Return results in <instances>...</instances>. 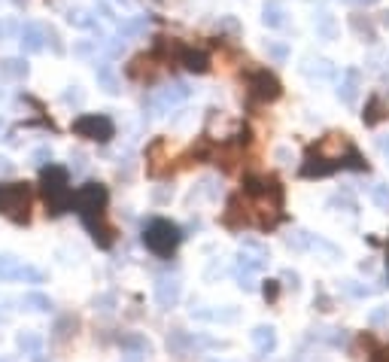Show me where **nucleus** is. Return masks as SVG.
<instances>
[{"instance_id":"17","label":"nucleus","mask_w":389,"mask_h":362,"mask_svg":"<svg viewBox=\"0 0 389 362\" xmlns=\"http://www.w3.org/2000/svg\"><path fill=\"white\" fill-rule=\"evenodd\" d=\"M97 80L107 85V91H119V89H116V76H113V67H110V64H101V67H97Z\"/></svg>"},{"instance_id":"21","label":"nucleus","mask_w":389,"mask_h":362,"mask_svg":"<svg viewBox=\"0 0 389 362\" xmlns=\"http://www.w3.org/2000/svg\"><path fill=\"white\" fill-rule=\"evenodd\" d=\"M314 76H320V80H331L335 76V67H331V61H316V67L310 70Z\"/></svg>"},{"instance_id":"26","label":"nucleus","mask_w":389,"mask_h":362,"mask_svg":"<svg viewBox=\"0 0 389 362\" xmlns=\"http://www.w3.org/2000/svg\"><path fill=\"white\" fill-rule=\"evenodd\" d=\"M22 347H27V350H37V347H40V338H22Z\"/></svg>"},{"instance_id":"31","label":"nucleus","mask_w":389,"mask_h":362,"mask_svg":"<svg viewBox=\"0 0 389 362\" xmlns=\"http://www.w3.org/2000/svg\"><path fill=\"white\" fill-rule=\"evenodd\" d=\"M380 149H384V152L389 155V140H386V137H384V140H380Z\"/></svg>"},{"instance_id":"25","label":"nucleus","mask_w":389,"mask_h":362,"mask_svg":"<svg viewBox=\"0 0 389 362\" xmlns=\"http://www.w3.org/2000/svg\"><path fill=\"white\" fill-rule=\"evenodd\" d=\"M386 319H389V308L374 310V314H371V323H386Z\"/></svg>"},{"instance_id":"8","label":"nucleus","mask_w":389,"mask_h":362,"mask_svg":"<svg viewBox=\"0 0 389 362\" xmlns=\"http://www.w3.org/2000/svg\"><path fill=\"white\" fill-rule=\"evenodd\" d=\"M19 37H22V49H25V52H40V49H43V43H46V27L27 21Z\"/></svg>"},{"instance_id":"33","label":"nucleus","mask_w":389,"mask_h":362,"mask_svg":"<svg viewBox=\"0 0 389 362\" xmlns=\"http://www.w3.org/2000/svg\"><path fill=\"white\" fill-rule=\"evenodd\" d=\"M386 64H389V61H386ZM386 80H389V67H386Z\"/></svg>"},{"instance_id":"14","label":"nucleus","mask_w":389,"mask_h":362,"mask_svg":"<svg viewBox=\"0 0 389 362\" xmlns=\"http://www.w3.org/2000/svg\"><path fill=\"white\" fill-rule=\"evenodd\" d=\"M0 70H3V76H25L27 73V64L25 61H19V58H10V61H3L0 64Z\"/></svg>"},{"instance_id":"7","label":"nucleus","mask_w":389,"mask_h":362,"mask_svg":"<svg viewBox=\"0 0 389 362\" xmlns=\"http://www.w3.org/2000/svg\"><path fill=\"white\" fill-rule=\"evenodd\" d=\"M250 95L256 98V101H274V98L280 95V82L274 80L268 70H259V73L250 76Z\"/></svg>"},{"instance_id":"15","label":"nucleus","mask_w":389,"mask_h":362,"mask_svg":"<svg viewBox=\"0 0 389 362\" xmlns=\"http://www.w3.org/2000/svg\"><path fill=\"white\" fill-rule=\"evenodd\" d=\"M316 31H320L325 40H331L335 37V19H331L329 12H320V16H316Z\"/></svg>"},{"instance_id":"4","label":"nucleus","mask_w":389,"mask_h":362,"mask_svg":"<svg viewBox=\"0 0 389 362\" xmlns=\"http://www.w3.org/2000/svg\"><path fill=\"white\" fill-rule=\"evenodd\" d=\"M143 240L155 256H171L174 247L180 244V229L171 225L167 219H155V223H150V229H146Z\"/></svg>"},{"instance_id":"1","label":"nucleus","mask_w":389,"mask_h":362,"mask_svg":"<svg viewBox=\"0 0 389 362\" xmlns=\"http://www.w3.org/2000/svg\"><path fill=\"white\" fill-rule=\"evenodd\" d=\"M73 204L80 207L82 223L89 225V231L95 234V240L101 238V244H110V240H113L110 238V229L104 225V204H107V192H104V186H97V183L82 186L73 195Z\"/></svg>"},{"instance_id":"13","label":"nucleus","mask_w":389,"mask_h":362,"mask_svg":"<svg viewBox=\"0 0 389 362\" xmlns=\"http://www.w3.org/2000/svg\"><path fill=\"white\" fill-rule=\"evenodd\" d=\"M176 295H180V286H176L174 280H161V286H158V302H161V304H174Z\"/></svg>"},{"instance_id":"9","label":"nucleus","mask_w":389,"mask_h":362,"mask_svg":"<svg viewBox=\"0 0 389 362\" xmlns=\"http://www.w3.org/2000/svg\"><path fill=\"white\" fill-rule=\"evenodd\" d=\"M261 21H265L268 27L286 25V6H283V0H268V3L261 6Z\"/></svg>"},{"instance_id":"11","label":"nucleus","mask_w":389,"mask_h":362,"mask_svg":"<svg viewBox=\"0 0 389 362\" xmlns=\"http://www.w3.org/2000/svg\"><path fill=\"white\" fill-rule=\"evenodd\" d=\"M182 55V64H186V70H192V73H204V70L210 67L207 64V55L204 52H192V49H186V52H180Z\"/></svg>"},{"instance_id":"2","label":"nucleus","mask_w":389,"mask_h":362,"mask_svg":"<svg viewBox=\"0 0 389 362\" xmlns=\"http://www.w3.org/2000/svg\"><path fill=\"white\" fill-rule=\"evenodd\" d=\"M27 210H31V192L25 183H6L0 186V213L16 223H25Z\"/></svg>"},{"instance_id":"30","label":"nucleus","mask_w":389,"mask_h":362,"mask_svg":"<svg viewBox=\"0 0 389 362\" xmlns=\"http://www.w3.org/2000/svg\"><path fill=\"white\" fill-rule=\"evenodd\" d=\"M374 362H389V350H380V353H377V359H374Z\"/></svg>"},{"instance_id":"16","label":"nucleus","mask_w":389,"mask_h":362,"mask_svg":"<svg viewBox=\"0 0 389 362\" xmlns=\"http://www.w3.org/2000/svg\"><path fill=\"white\" fill-rule=\"evenodd\" d=\"M386 113H384V101L380 98H371V104H368V116H365V122L368 125H374V122H380Z\"/></svg>"},{"instance_id":"22","label":"nucleus","mask_w":389,"mask_h":362,"mask_svg":"<svg viewBox=\"0 0 389 362\" xmlns=\"http://www.w3.org/2000/svg\"><path fill=\"white\" fill-rule=\"evenodd\" d=\"M16 271H19L16 259H12V256H3V259H0V274L10 277V274H16Z\"/></svg>"},{"instance_id":"24","label":"nucleus","mask_w":389,"mask_h":362,"mask_svg":"<svg viewBox=\"0 0 389 362\" xmlns=\"http://www.w3.org/2000/svg\"><path fill=\"white\" fill-rule=\"evenodd\" d=\"M268 52H271L277 61H283V58H286V55H289V49L283 46V43H268Z\"/></svg>"},{"instance_id":"6","label":"nucleus","mask_w":389,"mask_h":362,"mask_svg":"<svg viewBox=\"0 0 389 362\" xmlns=\"http://www.w3.org/2000/svg\"><path fill=\"white\" fill-rule=\"evenodd\" d=\"M316 155H320L322 161H341V155H356V149H353L346 134H329V137H322V144L316 146Z\"/></svg>"},{"instance_id":"28","label":"nucleus","mask_w":389,"mask_h":362,"mask_svg":"<svg viewBox=\"0 0 389 362\" xmlns=\"http://www.w3.org/2000/svg\"><path fill=\"white\" fill-rule=\"evenodd\" d=\"M10 31H16V27H12L10 21H0V40H3V37H6V34H10Z\"/></svg>"},{"instance_id":"18","label":"nucleus","mask_w":389,"mask_h":362,"mask_svg":"<svg viewBox=\"0 0 389 362\" xmlns=\"http://www.w3.org/2000/svg\"><path fill=\"white\" fill-rule=\"evenodd\" d=\"M353 27H356V31L359 34H362V37L368 40V43H374V25H371V21H362V16H353Z\"/></svg>"},{"instance_id":"20","label":"nucleus","mask_w":389,"mask_h":362,"mask_svg":"<svg viewBox=\"0 0 389 362\" xmlns=\"http://www.w3.org/2000/svg\"><path fill=\"white\" fill-rule=\"evenodd\" d=\"M256 344H259V350H271L274 347V332L271 329H256Z\"/></svg>"},{"instance_id":"10","label":"nucleus","mask_w":389,"mask_h":362,"mask_svg":"<svg viewBox=\"0 0 389 362\" xmlns=\"http://www.w3.org/2000/svg\"><path fill=\"white\" fill-rule=\"evenodd\" d=\"M338 98H341L346 106L356 104V98H359V70H346L344 73V82H341V89H338Z\"/></svg>"},{"instance_id":"32","label":"nucleus","mask_w":389,"mask_h":362,"mask_svg":"<svg viewBox=\"0 0 389 362\" xmlns=\"http://www.w3.org/2000/svg\"><path fill=\"white\" fill-rule=\"evenodd\" d=\"M384 25L389 27V12H384Z\"/></svg>"},{"instance_id":"27","label":"nucleus","mask_w":389,"mask_h":362,"mask_svg":"<svg viewBox=\"0 0 389 362\" xmlns=\"http://www.w3.org/2000/svg\"><path fill=\"white\" fill-rule=\"evenodd\" d=\"M73 52H76V55H89V52H91V43H76Z\"/></svg>"},{"instance_id":"3","label":"nucleus","mask_w":389,"mask_h":362,"mask_svg":"<svg viewBox=\"0 0 389 362\" xmlns=\"http://www.w3.org/2000/svg\"><path fill=\"white\" fill-rule=\"evenodd\" d=\"M43 192L52 213H61L67 204H73V192L67 186V174L61 168H49L43 174Z\"/></svg>"},{"instance_id":"19","label":"nucleus","mask_w":389,"mask_h":362,"mask_svg":"<svg viewBox=\"0 0 389 362\" xmlns=\"http://www.w3.org/2000/svg\"><path fill=\"white\" fill-rule=\"evenodd\" d=\"M146 27V19H137V21H128V25H122V31H119V40H128L134 34H140Z\"/></svg>"},{"instance_id":"5","label":"nucleus","mask_w":389,"mask_h":362,"mask_svg":"<svg viewBox=\"0 0 389 362\" xmlns=\"http://www.w3.org/2000/svg\"><path fill=\"white\" fill-rule=\"evenodd\" d=\"M73 131L80 137H89V140H110L113 137V122L107 116H82L73 122Z\"/></svg>"},{"instance_id":"12","label":"nucleus","mask_w":389,"mask_h":362,"mask_svg":"<svg viewBox=\"0 0 389 362\" xmlns=\"http://www.w3.org/2000/svg\"><path fill=\"white\" fill-rule=\"evenodd\" d=\"M70 25H76V27H91V31H97V37H101V27L95 25V19L89 16L86 10H70Z\"/></svg>"},{"instance_id":"34","label":"nucleus","mask_w":389,"mask_h":362,"mask_svg":"<svg viewBox=\"0 0 389 362\" xmlns=\"http://www.w3.org/2000/svg\"><path fill=\"white\" fill-rule=\"evenodd\" d=\"M119 3H128V0H119Z\"/></svg>"},{"instance_id":"23","label":"nucleus","mask_w":389,"mask_h":362,"mask_svg":"<svg viewBox=\"0 0 389 362\" xmlns=\"http://www.w3.org/2000/svg\"><path fill=\"white\" fill-rule=\"evenodd\" d=\"M371 195H374V201H377L380 207H389V186H377Z\"/></svg>"},{"instance_id":"29","label":"nucleus","mask_w":389,"mask_h":362,"mask_svg":"<svg viewBox=\"0 0 389 362\" xmlns=\"http://www.w3.org/2000/svg\"><path fill=\"white\" fill-rule=\"evenodd\" d=\"M346 3H356V6H368V3H377V0H346Z\"/></svg>"}]
</instances>
